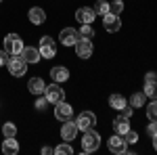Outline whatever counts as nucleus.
Here are the masks:
<instances>
[{"instance_id":"obj_1","label":"nucleus","mask_w":157,"mask_h":155,"mask_svg":"<svg viewBox=\"0 0 157 155\" xmlns=\"http://www.w3.org/2000/svg\"><path fill=\"white\" fill-rule=\"evenodd\" d=\"M101 147V134L97 130H84V138H82V151L84 153H94Z\"/></svg>"},{"instance_id":"obj_2","label":"nucleus","mask_w":157,"mask_h":155,"mask_svg":"<svg viewBox=\"0 0 157 155\" xmlns=\"http://www.w3.org/2000/svg\"><path fill=\"white\" fill-rule=\"evenodd\" d=\"M23 40L17 36V34H9V36L4 38V50L11 55V57H15V55H21V50H23Z\"/></svg>"},{"instance_id":"obj_3","label":"nucleus","mask_w":157,"mask_h":155,"mask_svg":"<svg viewBox=\"0 0 157 155\" xmlns=\"http://www.w3.org/2000/svg\"><path fill=\"white\" fill-rule=\"evenodd\" d=\"M6 67H9V73H11V76L21 78V76L25 73V69H27V63H25V59L21 57V55H15V57H11V59H9Z\"/></svg>"},{"instance_id":"obj_4","label":"nucleus","mask_w":157,"mask_h":155,"mask_svg":"<svg viewBox=\"0 0 157 155\" xmlns=\"http://www.w3.org/2000/svg\"><path fill=\"white\" fill-rule=\"evenodd\" d=\"M38 50H40V55H42L44 59H52V57L57 55V42H55L50 36H42Z\"/></svg>"},{"instance_id":"obj_5","label":"nucleus","mask_w":157,"mask_h":155,"mask_svg":"<svg viewBox=\"0 0 157 155\" xmlns=\"http://www.w3.org/2000/svg\"><path fill=\"white\" fill-rule=\"evenodd\" d=\"M107 145H109V151H111V153L121 155V153H126V151H128V143H126L124 134H113V136L107 141Z\"/></svg>"},{"instance_id":"obj_6","label":"nucleus","mask_w":157,"mask_h":155,"mask_svg":"<svg viewBox=\"0 0 157 155\" xmlns=\"http://www.w3.org/2000/svg\"><path fill=\"white\" fill-rule=\"evenodd\" d=\"M75 124H78V130H90V128H94V124H97V115L92 113V111H82L78 119H75Z\"/></svg>"},{"instance_id":"obj_7","label":"nucleus","mask_w":157,"mask_h":155,"mask_svg":"<svg viewBox=\"0 0 157 155\" xmlns=\"http://www.w3.org/2000/svg\"><path fill=\"white\" fill-rule=\"evenodd\" d=\"M73 46H75V55L80 59H90L92 57V42H90V38H80Z\"/></svg>"},{"instance_id":"obj_8","label":"nucleus","mask_w":157,"mask_h":155,"mask_svg":"<svg viewBox=\"0 0 157 155\" xmlns=\"http://www.w3.org/2000/svg\"><path fill=\"white\" fill-rule=\"evenodd\" d=\"M78 40H80V32H78V29H73V27H65V29H61L59 42L63 44V46H73Z\"/></svg>"},{"instance_id":"obj_9","label":"nucleus","mask_w":157,"mask_h":155,"mask_svg":"<svg viewBox=\"0 0 157 155\" xmlns=\"http://www.w3.org/2000/svg\"><path fill=\"white\" fill-rule=\"evenodd\" d=\"M44 96L48 99L50 105H57L59 101H63L65 92H63V88H61L59 84H50V86H46V88H44Z\"/></svg>"},{"instance_id":"obj_10","label":"nucleus","mask_w":157,"mask_h":155,"mask_svg":"<svg viewBox=\"0 0 157 155\" xmlns=\"http://www.w3.org/2000/svg\"><path fill=\"white\" fill-rule=\"evenodd\" d=\"M55 118L59 119V122H67V119L73 118V107L69 103H65V101H59L57 103V107H55Z\"/></svg>"},{"instance_id":"obj_11","label":"nucleus","mask_w":157,"mask_h":155,"mask_svg":"<svg viewBox=\"0 0 157 155\" xmlns=\"http://www.w3.org/2000/svg\"><path fill=\"white\" fill-rule=\"evenodd\" d=\"M78 124L75 122H71V119H67V122H63V126H61V138L63 141H73L75 136H78Z\"/></svg>"},{"instance_id":"obj_12","label":"nucleus","mask_w":157,"mask_h":155,"mask_svg":"<svg viewBox=\"0 0 157 155\" xmlns=\"http://www.w3.org/2000/svg\"><path fill=\"white\" fill-rule=\"evenodd\" d=\"M103 27H105V32H109V34H115V32H117V29L121 27L120 15H113V13H107V15L103 17Z\"/></svg>"},{"instance_id":"obj_13","label":"nucleus","mask_w":157,"mask_h":155,"mask_svg":"<svg viewBox=\"0 0 157 155\" xmlns=\"http://www.w3.org/2000/svg\"><path fill=\"white\" fill-rule=\"evenodd\" d=\"M94 17H97V13H94V9H90V6H80L75 11V19L80 23H92Z\"/></svg>"},{"instance_id":"obj_14","label":"nucleus","mask_w":157,"mask_h":155,"mask_svg":"<svg viewBox=\"0 0 157 155\" xmlns=\"http://www.w3.org/2000/svg\"><path fill=\"white\" fill-rule=\"evenodd\" d=\"M27 19L34 25H42L46 21V13H44V9H40V6H32L29 13H27Z\"/></svg>"},{"instance_id":"obj_15","label":"nucleus","mask_w":157,"mask_h":155,"mask_svg":"<svg viewBox=\"0 0 157 155\" xmlns=\"http://www.w3.org/2000/svg\"><path fill=\"white\" fill-rule=\"evenodd\" d=\"M21 57L25 59V63H38V61L42 59V55H40V50L34 46H23L21 50Z\"/></svg>"},{"instance_id":"obj_16","label":"nucleus","mask_w":157,"mask_h":155,"mask_svg":"<svg viewBox=\"0 0 157 155\" xmlns=\"http://www.w3.org/2000/svg\"><path fill=\"white\" fill-rule=\"evenodd\" d=\"M27 88H29V92H32V95L40 96V95H44L46 84H44V80H42V78H32V80L27 82Z\"/></svg>"},{"instance_id":"obj_17","label":"nucleus","mask_w":157,"mask_h":155,"mask_svg":"<svg viewBox=\"0 0 157 155\" xmlns=\"http://www.w3.org/2000/svg\"><path fill=\"white\" fill-rule=\"evenodd\" d=\"M113 130H115V134H126L130 130V119L124 118V115H117L113 119Z\"/></svg>"},{"instance_id":"obj_18","label":"nucleus","mask_w":157,"mask_h":155,"mask_svg":"<svg viewBox=\"0 0 157 155\" xmlns=\"http://www.w3.org/2000/svg\"><path fill=\"white\" fill-rule=\"evenodd\" d=\"M50 78L55 80V82H67V78H69V72H67V67H63V65H57V67H52L50 69Z\"/></svg>"},{"instance_id":"obj_19","label":"nucleus","mask_w":157,"mask_h":155,"mask_svg":"<svg viewBox=\"0 0 157 155\" xmlns=\"http://www.w3.org/2000/svg\"><path fill=\"white\" fill-rule=\"evenodd\" d=\"M2 153L4 155H17L19 153V143L15 141V136L6 138V141L2 143Z\"/></svg>"},{"instance_id":"obj_20","label":"nucleus","mask_w":157,"mask_h":155,"mask_svg":"<svg viewBox=\"0 0 157 155\" xmlns=\"http://www.w3.org/2000/svg\"><path fill=\"white\" fill-rule=\"evenodd\" d=\"M109 105L115 109V111H121L128 103H126V99H124L121 95H111V96H109Z\"/></svg>"},{"instance_id":"obj_21","label":"nucleus","mask_w":157,"mask_h":155,"mask_svg":"<svg viewBox=\"0 0 157 155\" xmlns=\"http://www.w3.org/2000/svg\"><path fill=\"white\" fill-rule=\"evenodd\" d=\"M145 103H147V95L145 92H134L132 96H130V107H145Z\"/></svg>"},{"instance_id":"obj_22","label":"nucleus","mask_w":157,"mask_h":155,"mask_svg":"<svg viewBox=\"0 0 157 155\" xmlns=\"http://www.w3.org/2000/svg\"><path fill=\"white\" fill-rule=\"evenodd\" d=\"M0 130H2V134H4V138H11V136H17V126H15L13 122H6V124H4V126H2Z\"/></svg>"},{"instance_id":"obj_23","label":"nucleus","mask_w":157,"mask_h":155,"mask_svg":"<svg viewBox=\"0 0 157 155\" xmlns=\"http://www.w3.org/2000/svg\"><path fill=\"white\" fill-rule=\"evenodd\" d=\"M145 95L151 101H155L157 99V82H145Z\"/></svg>"},{"instance_id":"obj_24","label":"nucleus","mask_w":157,"mask_h":155,"mask_svg":"<svg viewBox=\"0 0 157 155\" xmlns=\"http://www.w3.org/2000/svg\"><path fill=\"white\" fill-rule=\"evenodd\" d=\"M94 13L101 15V17H105V15L109 13V2L107 0H98L97 4H94Z\"/></svg>"},{"instance_id":"obj_25","label":"nucleus","mask_w":157,"mask_h":155,"mask_svg":"<svg viewBox=\"0 0 157 155\" xmlns=\"http://www.w3.org/2000/svg\"><path fill=\"white\" fill-rule=\"evenodd\" d=\"M147 118H149V122H155L157 124V99L151 101V105L147 107Z\"/></svg>"},{"instance_id":"obj_26","label":"nucleus","mask_w":157,"mask_h":155,"mask_svg":"<svg viewBox=\"0 0 157 155\" xmlns=\"http://www.w3.org/2000/svg\"><path fill=\"white\" fill-rule=\"evenodd\" d=\"M78 32H80V38H92L94 36V27L90 23H82V27Z\"/></svg>"},{"instance_id":"obj_27","label":"nucleus","mask_w":157,"mask_h":155,"mask_svg":"<svg viewBox=\"0 0 157 155\" xmlns=\"http://www.w3.org/2000/svg\"><path fill=\"white\" fill-rule=\"evenodd\" d=\"M55 153H57V155H73V149H71V145L65 141L63 145H59V147L55 149Z\"/></svg>"},{"instance_id":"obj_28","label":"nucleus","mask_w":157,"mask_h":155,"mask_svg":"<svg viewBox=\"0 0 157 155\" xmlns=\"http://www.w3.org/2000/svg\"><path fill=\"white\" fill-rule=\"evenodd\" d=\"M121 11H124V2H121V0H113V2H109V13L120 15Z\"/></svg>"},{"instance_id":"obj_29","label":"nucleus","mask_w":157,"mask_h":155,"mask_svg":"<svg viewBox=\"0 0 157 155\" xmlns=\"http://www.w3.org/2000/svg\"><path fill=\"white\" fill-rule=\"evenodd\" d=\"M124 138H126V143H128V145H134L136 141H138V134H136V132H132V128H130V130L124 134Z\"/></svg>"},{"instance_id":"obj_30","label":"nucleus","mask_w":157,"mask_h":155,"mask_svg":"<svg viewBox=\"0 0 157 155\" xmlns=\"http://www.w3.org/2000/svg\"><path fill=\"white\" fill-rule=\"evenodd\" d=\"M48 105H50V103H48V99H46V96H40V99L36 101V109H40V111H44Z\"/></svg>"},{"instance_id":"obj_31","label":"nucleus","mask_w":157,"mask_h":155,"mask_svg":"<svg viewBox=\"0 0 157 155\" xmlns=\"http://www.w3.org/2000/svg\"><path fill=\"white\" fill-rule=\"evenodd\" d=\"M6 63H9V52L2 48V50H0V67H2V65H6Z\"/></svg>"},{"instance_id":"obj_32","label":"nucleus","mask_w":157,"mask_h":155,"mask_svg":"<svg viewBox=\"0 0 157 155\" xmlns=\"http://www.w3.org/2000/svg\"><path fill=\"white\" fill-rule=\"evenodd\" d=\"M147 132H149V136H155L157 134V124L155 122H151V124L147 126Z\"/></svg>"},{"instance_id":"obj_33","label":"nucleus","mask_w":157,"mask_h":155,"mask_svg":"<svg viewBox=\"0 0 157 155\" xmlns=\"http://www.w3.org/2000/svg\"><path fill=\"white\" fill-rule=\"evenodd\" d=\"M132 111H134V107H128V105H126V107L121 109V115H124V118H128V119H130V115H132Z\"/></svg>"},{"instance_id":"obj_34","label":"nucleus","mask_w":157,"mask_h":155,"mask_svg":"<svg viewBox=\"0 0 157 155\" xmlns=\"http://www.w3.org/2000/svg\"><path fill=\"white\" fill-rule=\"evenodd\" d=\"M145 82H157V73L155 72H149L145 76Z\"/></svg>"},{"instance_id":"obj_35","label":"nucleus","mask_w":157,"mask_h":155,"mask_svg":"<svg viewBox=\"0 0 157 155\" xmlns=\"http://www.w3.org/2000/svg\"><path fill=\"white\" fill-rule=\"evenodd\" d=\"M42 153L48 155V153H55V149H50V147H42Z\"/></svg>"},{"instance_id":"obj_36","label":"nucleus","mask_w":157,"mask_h":155,"mask_svg":"<svg viewBox=\"0 0 157 155\" xmlns=\"http://www.w3.org/2000/svg\"><path fill=\"white\" fill-rule=\"evenodd\" d=\"M153 147H155V151H157V134L153 136Z\"/></svg>"},{"instance_id":"obj_37","label":"nucleus","mask_w":157,"mask_h":155,"mask_svg":"<svg viewBox=\"0 0 157 155\" xmlns=\"http://www.w3.org/2000/svg\"><path fill=\"white\" fill-rule=\"evenodd\" d=\"M0 2H2V0H0Z\"/></svg>"}]
</instances>
